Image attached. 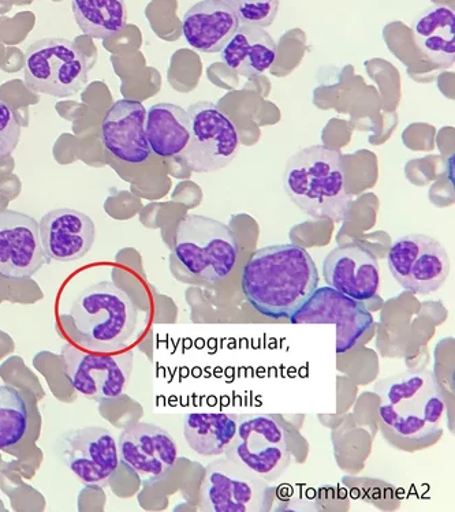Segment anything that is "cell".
Segmentation results:
<instances>
[{
  "mask_svg": "<svg viewBox=\"0 0 455 512\" xmlns=\"http://www.w3.org/2000/svg\"><path fill=\"white\" fill-rule=\"evenodd\" d=\"M317 287L315 261L307 250L294 244L257 250L242 271L246 301L268 319H290Z\"/></svg>",
  "mask_w": 455,
  "mask_h": 512,
  "instance_id": "6da1fadb",
  "label": "cell"
},
{
  "mask_svg": "<svg viewBox=\"0 0 455 512\" xmlns=\"http://www.w3.org/2000/svg\"><path fill=\"white\" fill-rule=\"evenodd\" d=\"M375 392L380 398V425L387 436L406 443L442 436L446 401L434 373H398L376 383Z\"/></svg>",
  "mask_w": 455,
  "mask_h": 512,
  "instance_id": "7a4b0ae2",
  "label": "cell"
},
{
  "mask_svg": "<svg viewBox=\"0 0 455 512\" xmlns=\"http://www.w3.org/2000/svg\"><path fill=\"white\" fill-rule=\"evenodd\" d=\"M283 188L297 208L316 220L343 222L352 205L342 153L327 145L294 153L286 164Z\"/></svg>",
  "mask_w": 455,
  "mask_h": 512,
  "instance_id": "3957f363",
  "label": "cell"
},
{
  "mask_svg": "<svg viewBox=\"0 0 455 512\" xmlns=\"http://www.w3.org/2000/svg\"><path fill=\"white\" fill-rule=\"evenodd\" d=\"M69 334L82 349L92 353H117L132 342L139 310L129 295L113 282L92 284L63 316Z\"/></svg>",
  "mask_w": 455,
  "mask_h": 512,
  "instance_id": "277c9868",
  "label": "cell"
},
{
  "mask_svg": "<svg viewBox=\"0 0 455 512\" xmlns=\"http://www.w3.org/2000/svg\"><path fill=\"white\" fill-rule=\"evenodd\" d=\"M174 253L190 275L207 283H218L236 267V234L219 220L188 215L178 224Z\"/></svg>",
  "mask_w": 455,
  "mask_h": 512,
  "instance_id": "5b68a950",
  "label": "cell"
},
{
  "mask_svg": "<svg viewBox=\"0 0 455 512\" xmlns=\"http://www.w3.org/2000/svg\"><path fill=\"white\" fill-rule=\"evenodd\" d=\"M24 73L29 91L65 99L87 87V56L70 40L35 41L26 50Z\"/></svg>",
  "mask_w": 455,
  "mask_h": 512,
  "instance_id": "8992f818",
  "label": "cell"
},
{
  "mask_svg": "<svg viewBox=\"0 0 455 512\" xmlns=\"http://www.w3.org/2000/svg\"><path fill=\"white\" fill-rule=\"evenodd\" d=\"M225 455L267 482L278 480L292 459L285 425L270 414L237 416L236 436Z\"/></svg>",
  "mask_w": 455,
  "mask_h": 512,
  "instance_id": "52a82bcc",
  "label": "cell"
},
{
  "mask_svg": "<svg viewBox=\"0 0 455 512\" xmlns=\"http://www.w3.org/2000/svg\"><path fill=\"white\" fill-rule=\"evenodd\" d=\"M274 489L248 467L218 459L205 467L200 508L208 512H264L271 508Z\"/></svg>",
  "mask_w": 455,
  "mask_h": 512,
  "instance_id": "ba28073f",
  "label": "cell"
},
{
  "mask_svg": "<svg viewBox=\"0 0 455 512\" xmlns=\"http://www.w3.org/2000/svg\"><path fill=\"white\" fill-rule=\"evenodd\" d=\"M190 138L181 153L186 166L195 173H215L236 159L240 149L237 126L211 102H197L188 108Z\"/></svg>",
  "mask_w": 455,
  "mask_h": 512,
  "instance_id": "9c48e42d",
  "label": "cell"
},
{
  "mask_svg": "<svg viewBox=\"0 0 455 512\" xmlns=\"http://www.w3.org/2000/svg\"><path fill=\"white\" fill-rule=\"evenodd\" d=\"M63 372L74 390L92 401L123 395L133 371L134 354L92 353L72 345L62 347Z\"/></svg>",
  "mask_w": 455,
  "mask_h": 512,
  "instance_id": "30bf717a",
  "label": "cell"
},
{
  "mask_svg": "<svg viewBox=\"0 0 455 512\" xmlns=\"http://www.w3.org/2000/svg\"><path fill=\"white\" fill-rule=\"evenodd\" d=\"M387 264L402 289L421 295L439 290L451 269L443 245L424 234L395 239L387 254Z\"/></svg>",
  "mask_w": 455,
  "mask_h": 512,
  "instance_id": "8fae6325",
  "label": "cell"
},
{
  "mask_svg": "<svg viewBox=\"0 0 455 512\" xmlns=\"http://www.w3.org/2000/svg\"><path fill=\"white\" fill-rule=\"evenodd\" d=\"M59 458L87 487H106L119 466L118 444L102 426H85L63 433Z\"/></svg>",
  "mask_w": 455,
  "mask_h": 512,
  "instance_id": "7c38bea8",
  "label": "cell"
},
{
  "mask_svg": "<svg viewBox=\"0 0 455 512\" xmlns=\"http://www.w3.org/2000/svg\"><path fill=\"white\" fill-rule=\"evenodd\" d=\"M292 324L337 325V353L352 350L374 325L364 302L352 300L331 287H317L311 298L292 317Z\"/></svg>",
  "mask_w": 455,
  "mask_h": 512,
  "instance_id": "4fadbf2b",
  "label": "cell"
},
{
  "mask_svg": "<svg viewBox=\"0 0 455 512\" xmlns=\"http://www.w3.org/2000/svg\"><path fill=\"white\" fill-rule=\"evenodd\" d=\"M46 264L39 223L25 213L0 212V276L28 279Z\"/></svg>",
  "mask_w": 455,
  "mask_h": 512,
  "instance_id": "5bb4252c",
  "label": "cell"
},
{
  "mask_svg": "<svg viewBox=\"0 0 455 512\" xmlns=\"http://www.w3.org/2000/svg\"><path fill=\"white\" fill-rule=\"evenodd\" d=\"M119 462L143 480H156L178 459L177 443L166 429L139 422L130 425L118 440Z\"/></svg>",
  "mask_w": 455,
  "mask_h": 512,
  "instance_id": "9a60e30c",
  "label": "cell"
},
{
  "mask_svg": "<svg viewBox=\"0 0 455 512\" xmlns=\"http://www.w3.org/2000/svg\"><path fill=\"white\" fill-rule=\"evenodd\" d=\"M323 276L328 287L354 301H369L379 293V261L363 245H342L328 253Z\"/></svg>",
  "mask_w": 455,
  "mask_h": 512,
  "instance_id": "2e32d148",
  "label": "cell"
},
{
  "mask_svg": "<svg viewBox=\"0 0 455 512\" xmlns=\"http://www.w3.org/2000/svg\"><path fill=\"white\" fill-rule=\"evenodd\" d=\"M147 110L137 100H118L103 119L100 138L114 158L129 164H143L151 156L145 133Z\"/></svg>",
  "mask_w": 455,
  "mask_h": 512,
  "instance_id": "e0dca14e",
  "label": "cell"
},
{
  "mask_svg": "<svg viewBox=\"0 0 455 512\" xmlns=\"http://www.w3.org/2000/svg\"><path fill=\"white\" fill-rule=\"evenodd\" d=\"M41 246L48 259L72 263L87 256L95 242V223L72 208L48 212L39 223Z\"/></svg>",
  "mask_w": 455,
  "mask_h": 512,
  "instance_id": "ac0fdd59",
  "label": "cell"
},
{
  "mask_svg": "<svg viewBox=\"0 0 455 512\" xmlns=\"http://www.w3.org/2000/svg\"><path fill=\"white\" fill-rule=\"evenodd\" d=\"M240 25L236 13L225 0H201L186 11L182 18V33L195 50L218 54Z\"/></svg>",
  "mask_w": 455,
  "mask_h": 512,
  "instance_id": "d6986e66",
  "label": "cell"
},
{
  "mask_svg": "<svg viewBox=\"0 0 455 512\" xmlns=\"http://www.w3.org/2000/svg\"><path fill=\"white\" fill-rule=\"evenodd\" d=\"M220 56L223 63L238 76L253 78L271 69L277 61L278 46L266 29L240 25Z\"/></svg>",
  "mask_w": 455,
  "mask_h": 512,
  "instance_id": "ffe728a7",
  "label": "cell"
},
{
  "mask_svg": "<svg viewBox=\"0 0 455 512\" xmlns=\"http://www.w3.org/2000/svg\"><path fill=\"white\" fill-rule=\"evenodd\" d=\"M417 47L430 61L443 67L454 65L455 13L449 6L425 10L412 25Z\"/></svg>",
  "mask_w": 455,
  "mask_h": 512,
  "instance_id": "44dd1931",
  "label": "cell"
},
{
  "mask_svg": "<svg viewBox=\"0 0 455 512\" xmlns=\"http://www.w3.org/2000/svg\"><path fill=\"white\" fill-rule=\"evenodd\" d=\"M145 133L151 152L160 158L181 155L190 138L188 111L171 103H159L147 111Z\"/></svg>",
  "mask_w": 455,
  "mask_h": 512,
  "instance_id": "7402d4cb",
  "label": "cell"
},
{
  "mask_svg": "<svg viewBox=\"0 0 455 512\" xmlns=\"http://www.w3.org/2000/svg\"><path fill=\"white\" fill-rule=\"evenodd\" d=\"M237 416L226 413H189L184 418L186 443L203 457L225 454L236 436Z\"/></svg>",
  "mask_w": 455,
  "mask_h": 512,
  "instance_id": "603a6c76",
  "label": "cell"
},
{
  "mask_svg": "<svg viewBox=\"0 0 455 512\" xmlns=\"http://www.w3.org/2000/svg\"><path fill=\"white\" fill-rule=\"evenodd\" d=\"M74 18L81 31L93 39H110L126 28L125 0H72Z\"/></svg>",
  "mask_w": 455,
  "mask_h": 512,
  "instance_id": "cb8c5ba5",
  "label": "cell"
},
{
  "mask_svg": "<svg viewBox=\"0 0 455 512\" xmlns=\"http://www.w3.org/2000/svg\"><path fill=\"white\" fill-rule=\"evenodd\" d=\"M28 406L20 391L0 386V450L20 443L28 431Z\"/></svg>",
  "mask_w": 455,
  "mask_h": 512,
  "instance_id": "d4e9b609",
  "label": "cell"
},
{
  "mask_svg": "<svg viewBox=\"0 0 455 512\" xmlns=\"http://www.w3.org/2000/svg\"><path fill=\"white\" fill-rule=\"evenodd\" d=\"M242 25L268 28L278 16L281 0H225Z\"/></svg>",
  "mask_w": 455,
  "mask_h": 512,
  "instance_id": "484cf974",
  "label": "cell"
},
{
  "mask_svg": "<svg viewBox=\"0 0 455 512\" xmlns=\"http://www.w3.org/2000/svg\"><path fill=\"white\" fill-rule=\"evenodd\" d=\"M21 138V123L6 103H0V159L7 158L17 148Z\"/></svg>",
  "mask_w": 455,
  "mask_h": 512,
  "instance_id": "4316f807",
  "label": "cell"
}]
</instances>
